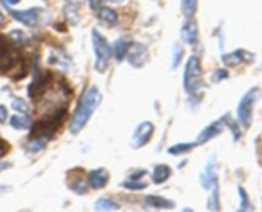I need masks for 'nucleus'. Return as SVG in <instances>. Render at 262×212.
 <instances>
[{"label":"nucleus","mask_w":262,"mask_h":212,"mask_svg":"<svg viewBox=\"0 0 262 212\" xmlns=\"http://www.w3.org/2000/svg\"><path fill=\"white\" fill-rule=\"evenodd\" d=\"M101 99V92H100L95 86L90 87V88H87L86 91L83 92V95H82L81 100H79L78 102V106H77L76 111H74L73 119H72L71 128H69V129H71V133L77 134V133H79L84 127H86L90 117L92 116L95 110L99 107Z\"/></svg>","instance_id":"f257e3e1"},{"label":"nucleus","mask_w":262,"mask_h":212,"mask_svg":"<svg viewBox=\"0 0 262 212\" xmlns=\"http://www.w3.org/2000/svg\"><path fill=\"white\" fill-rule=\"evenodd\" d=\"M183 84L188 93H196L204 86L201 61H200L199 56H191L187 61L186 69H184Z\"/></svg>","instance_id":"f03ea898"},{"label":"nucleus","mask_w":262,"mask_h":212,"mask_svg":"<svg viewBox=\"0 0 262 212\" xmlns=\"http://www.w3.org/2000/svg\"><path fill=\"white\" fill-rule=\"evenodd\" d=\"M92 43H94V50L96 54V63L95 68L100 73H104L106 70L109 61L112 59L113 51L110 45L107 43L106 38L102 35H100L96 30L92 31Z\"/></svg>","instance_id":"7ed1b4c3"},{"label":"nucleus","mask_w":262,"mask_h":212,"mask_svg":"<svg viewBox=\"0 0 262 212\" xmlns=\"http://www.w3.org/2000/svg\"><path fill=\"white\" fill-rule=\"evenodd\" d=\"M261 91L257 87L251 88L245 96L241 100L239 105H238V119H239L241 124L245 128H248L252 122V112H253V104L256 100L260 97Z\"/></svg>","instance_id":"20e7f679"},{"label":"nucleus","mask_w":262,"mask_h":212,"mask_svg":"<svg viewBox=\"0 0 262 212\" xmlns=\"http://www.w3.org/2000/svg\"><path fill=\"white\" fill-rule=\"evenodd\" d=\"M154 132V125L150 122H143L136 128L135 133L132 135V139H130V146L133 148H140L143 147L146 143L150 140L151 135Z\"/></svg>","instance_id":"39448f33"},{"label":"nucleus","mask_w":262,"mask_h":212,"mask_svg":"<svg viewBox=\"0 0 262 212\" xmlns=\"http://www.w3.org/2000/svg\"><path fill=\"white\" fill-rule=\"evenodd\" d=\"M5 8L8 9L9 14L12 15L14 19H17L18 22L23 23V25L26 26H30V27H33V26L37 25L38 14H40V9H38V8H31V9L28 10H13L10 9V8H8L7 5H5Z\"/></svg>","instance_id":"423d86ee"},{"label":"nucleus","mask_w":262,"mask_h":212,"mask_svg":"<svg viewBox=\"0 0 262 212\" xmlns=\"http://www.w3.org/2000/svg\"><path fill=\"white\" fill-rule=\"evenodd\" d=\"M128 61L135 68H140L148 59V50L142 43H132L127 53Z\"/></svg>","instance_id":"0eeeda50"},{"label":"nucleus","mask_w":262,"mask_h":212,"mask_svg":"<svg viewBox=\"0 0 262 212\" xmlns=\"http://www.w3.org/2000/svg\"><path fill=\"white\" fill-rule=\"evenodd\" d=\"M222 59L228 66H237L239 65V64H242L243 61L250 63V61H252L253 59H255V56H253L251 53H247V51L245 50H235L233 51V53L223 55Z\"/></svg>","instance_id":"6e6552de"},{"label":"nucleus","mask_w":262,"mask_h":212,"mask_svg":"<svg viewBox=\"0 0 262 212\" xmlns=\"http://www.w3.org/2000/svg\"><path fill=\"white\" fill-rule=\"evenodd\" d=\"M224 130V122L223 120H219V122H214L212 124H210L209 127L205 128L201 132V134L199 135V139H197V143L199 145H204V143L209 142L210 139L215 138L216 135H219L220 133Z\"/></svg>","instance_id":"1a4fd4ad"},{"label":"nucleus","mask_w":262,"mask_h":212,"mask_svg":"<svg viewBox=\"0 0 262 212\" xmlns=\"http://www.w3.org/2000/svg\"><path fill=\"white\" fill-rule=\"evenodd\" d=\"M109 183V173L105 169H95L89 174V184L94 189L104 188Z\"/></svg>","instance_id":"9d476101"},{"label":"nucleus","mask_w":262,"mask_h":212,"mask_svg":"<svg viewBox=\"0 0 262 212\" xmlns=\"http://www.w3.org/2000/svg\"><path fill=\"white\" fill-rule=\"evenodd\" d=\"M181 35L182 38H183L187 43L194 45V43L197 42V40H199V27H197V25L194 22L188 20V22L184 23L183 27H182Z\"/></svg>","instance_id":"9b49d317"},{"label":"nucleus","mask_w":262,"mask_h":212,"mask_svg":"<svg viewBox=\"0 0 262 212\" xmlns=\"http://www.w3.org/2000/svg\"><path fill=\"white\" fill-rule=\"evenodd\" d=\"M145 204L156 209H170L174 208V202L159 196H147L145 199Z\"/></svg>","instance_id":"f8f14e48"},{"label":"nucleus","mask_w":262,"mask_h":212,"mask_svg":"<svg viewBox=\"0 0 262 212\" xmlns=\"http://www.w3.org/2000/svg\"><path fill=\"white\" fill-rule=\"evenodd\" d=\"M145 174H146L145 170L138 171V173L136 174H132V175L129 176V179L123 183V186L127 189H133V191H141V189H145L146 186H147V183L141 181V178H142V175H145Z\"/></svg>","instance_id":"ddd939ff"},{"label":"nucleus","mask_w":262,"mask_h":212,"mask_svg":"<svg viewBox=\"0 0 262 212\" xmlns=\"http://www.w3.org/2000/svg\"><path fill=\"white\" fill-rule=\"evenodd\" d=\"M97 18L101 20L104 25L107 26H115L118 23V14L113 9L107 7L99 8V13H97Z\"/></svg>","instance_id":"4468645a"},{"label":"nucleus","mask_w":262,"mask_h":212,"mask_svg":"<svg viewBox=\"0 0 262 212\" xmlns=\"http://www.w3.org/2000/svg\"><path fill=\"white\" fill-rule=\"evenodd\" d=\"M171 175V169L168 165H158L154 169L152 180L155 184H161L169 179Z\"/></svg>","instance_id":"2eb2a0df"},{"label":"nucleus","mask_w":262,"mask_h":212,"mask_svg":"<svg viewBox=\"0 0 262 212\" xmlns=\"http://www.w3.org/2000/svg\"><path fill=\"white\" fill-rule=\"evenodd\" d=\"M68 186L71 191H73L77 194H86L87 191H89V186L84 183L83 178L79 175L72 176L71 181L68 183Z\"/></svg>","instance_id":"dca6fc26"},{"label":"nucleus","mask_w":262,"mask_h":212,"mask_svg":"<svg viewBox=\"0 0 262 212\" xmlns=\"http://www.w3.org/2000/svg\"><path fill=\"white\" fill-rule=\"evenodd\" d=\"M215 181H217V179H216V176H215V173H214V163L211 165V161H210V163L207 165L206 170H205L204 174L201 175V184L204 185V188L210 189L212 185H214Z\"/></svg>","instance_id":"f3484780"},{"label":"nucleus","mask_w":262,"mask_h":212,"mask_svg":"<svg viewBox=\"0 0 262 212\" xmlns=\"http://www.w3.org/2000/svg\"><path fill=\"white\" fill-rule=\"evenodd\" d=\"M10 125L18 130L28 129L31 127V119L28 116H22V115H13L10 117Z\"/></svg>","instance_id":"a211bd4d"},{"label":"nucleus","mask_w":262,"mask_h":212,"mask_svg":"<svg viewBox=\"0 0 262 212\" xmlns=\"http://www.w3.org/2000/svg\"><path fill=\"white\" fill-rule=\"evenodd\" d=\"M132 42L127 40H119L117 43H115V59L118 61H122L123 59L127 56L128 50H129Z\"/></svg>","instance_id":"6ab92c4d"},{"label":"nucleus","mask_w":262,"mask_h":212,"mask_svg":"<svg viewBox=\"0 0 262 212\" xmlns=\"http://www.w3.org/2000/svg\"><path fill=\"white\" fill-rule=\"evenodd\" d=\"M119 208L117 203H115L113 199L110 198H100L99 201L95 203V209L96 211H115V209Z\"/></svg>","instance_id":"aec40b11"},{"label":"nucleus","mask_w":262,"mask_h":212,"mask_svg":"<svg viewBox=\"0 0 262 212\" xmlns=\"http://www.w3.org/2000/svg\"><path fill=\"white\" fill-rule=\"evenodd\" d=\"M212 188V194L209 199V209L210 211H219L220 208V199H219V185H217V181H215Z\"/></svg>","instance_id":"412c9836"},{"label":"nucleus","mask_w":262,"mask_h":212,"mask_svg":"<svg viewBox=\"0 0 262 212\" xmlns=\"http://www.w3.org/2000/svg\"><path fill=\"white\" fill-rule=\"evenodd\" d=\"M182 12L187 18L193 17L197 9V0H181Z\"/></svg>","instance_id":"4be33fe9"},{"label":"nucleus","mask_w":262,"mask_h":212,"mask_svg":"<svg viewBox=\"0 0 262 212\" xmlns=\"http://www.w3.org/2000/svg\"><path fill=\"white\" fill-rule=\"evenodd\" d=\"M196 145L197 143H178V145H174L171 147H169L168 152L171 153V155H181V153L188 152Z\"/></svg>","instance_id":"5701e85b"},{"label":"nucleus","mask_w":262,"mask_h":212,"mask_svg":"<svg viewBox=\"0 0 262 212\" xmlns=\"http://www.w3.org/2000/svg\"><path fill=\"white\" fill-rule=\"evenodd\" d=\"M64 13H66V17L72 25H77L78 22V13H77V5H72L67 3V7L64 9Z\"/></svg>","instance_id":"b1692460"},{"label":"nucleus","mask_w":262,"mask_h":212,"mask_svg":"<svg viewBox=\"0 0 262 212\" xmlns=\"http://www.w3.org/2000/svg\"><path fill=\"white\" fill-rule=\"evenodd\" d=\"M223 122H224V125H228V127L230 128V130H232V133H233V135H234V140L235 142H237L238 139H239V137H241V132H239V128H238V125L235 124V122L234 120H232L230 119L229 116H224L223 117Z\"/></svg>","instance_id":"393cba45"},{"label":"nucleus","mask_w":262,"mask_h":212,"mask_svg":"<svg viewBox=\"0 0 262 212\" xmlns=\"http://www.w3.org/2000/svg\"><path fill=\"white\" fill-rule=\"evenodd\" d=\"M238 192H239V196H241V211H251V203H250V199H248L247 193L243 188H238Z\"/></svg>","instance_id":"a878e982"},{"label":"nucleus","mask_w":262,"mask_h":212,"mask_svg":"<svg viewBox=\"0 0 262 212\" xmlns=\"http://www.w3.org/2000/svg\"><path fill=\"white\" fill-rule=\"evenodd\" d=\"M12 107L17 111L23 112V114H28L30 111V106L27 105V102L23 101L22 99H15L12 101Z\"/></svg>","instance_id":"bb28decb"},{"label":"nucleus","mask_w":262,"mask_h":212,"mask_svg":"<svg viewBox=\"0 0 262 212\" xmlns=\"http://www.w3.org/2000/svg\"><path fill=\"white\" fill-rule=\"evenodd\" d=\"M182 56H183V49L181 46L176 45L173 50V69H176L179 65L182 60Z\"/></svg>","instance_id":"cd10ccee"},{"label":"nucleus","mask_w":262,"mask_h":212,"mask_svg":"<svg viewBox=\"0 0 262 212\" xmlns=\"http://www.w3.org/2000/svg\"><path fill=\"white\" fill-rule=\"evenodd\" d=\"M225 78H228V72L224 70V69H219V70L212 76L211 79L214 82H220L222 79H225Z\"/></svg>","instance_id":"c85d7f7f"},{"label":"nucleus","mask_w":262,"mask_h":212,"mask_svg":"<svg viewBox=\"0 0 262 212\" xmlns=\"http://www.w3.org/2000/svg\"><path fill=\"white\" fill-rule=\"evenodd\" d=\"M8 151H9V143L0 138V157H3Z\"/></svg>","instance_id":"c756f323"},{"label":"nucleus","mask_w":262,"mask_h":212,"mask_svg":"<svg viewBox=\"0 0 262 212\" xmlns=\"http://www.w3.org/2000/svg\"><path fill=\"white\" fill-rule=\"evenodd\" d=\"M8 117V110L4 105H0V123H4Z\"/></svg>","instance_id":"7c9ffc66"},{"label":"nucleus","mask_w":262,"mask_h":212,"mask_svg":"<svg viewBox=\"0 0 262 212\" xmlns=\"http://www.w3.org/2000/svg\"><path fill=\"white\" fill-rule=\"evenodd\" d=\"M89 4H90V7L92 8V9H99L100 8V5H101V3H102V0H89Z\"/></svg>","instance_id":"2f4dec72"},{"label":"nucleus","mask_w":262,"mask_h":212,"mask_svg":"<svg viewBox=\"0 0 262 212\" xmlns=\"http://www.w3.org/2000/svg\"><path fill=\"white\" fill-rule=\"evenodd\" d=\"M82 2H83V0H67V3H68V4H72V5H77V7H78V5L81 4Z\"/></svg>","instance_id":"473e14b6"},{"label":"nucleus","mask_w":262,"mask_h":212,"mask_svg":"<svg viewBox=\"0 0 262 212\" xmlns=\"http://www.w3.org/2000/svg\"><path fill=\"white\" fill-rule=\"evenodd\" d=\"M4 25V15L2 14V12H0V26Z\"/></svg>","instance_id":"72a5a7b5"},{"label":"nucleus","mask_w":262,"mask_h":212,"mask_svg":"<svg viewBox=\"0 0 262 212\" xmlns=\"http://www.w3.org/2000/svg\"><path fill=\"white\" fill-rule=\"evenodd\" d=\"M5 2L9 3V4H17V3L19 2V0H5Z\"/></svg>","instance_id":"f704fd0d"},{"label":"nucleus","mask_w":262,"mask_h":212,"mask_svg":"<svg viewBox=\"0 0 262 212\" xmlns=\"http://www.w3.org/2000/svg\"><path fill=\"white\" fill-rule=\"evenodd\" d=\"M109 2H112V3H115V4H119V3L124 2V0H109Z\"/></svg>","instance_id":"c9c22d12"},{"label":"nucleus","mask_w":262,"mask_h":212,"mask_svg":"<svg viewBox=\"0 0 262 212\" xmlns=\"http://www.w3.org/2000/svg\"><path fill=\"white\" fill-rule=\"evenodd\" d=\"M261 69H262V66H261Z\"/></svg>","instance_id":"e433bc0d"}]
</instances>
